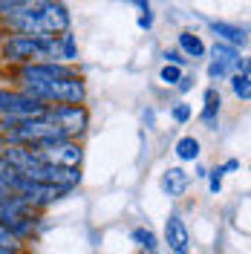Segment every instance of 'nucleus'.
Instances as JSON below:
<instances>
[{
    "label": "nucleus",
    "instance_id": "9",
    "mask_svg": "<svg viewBox=\"0 0 251 254\" xmlns=\"http://www.w3.org/2000/svg\"><path fill=\"white\" fill-rule=\"evenodd\" d=\"M165 243L173 254H188L190 249V234H188V225L182 222L179 214H171L168 222H165Z\"/></svg>",
    "mask_w": 251,
    "mask_h": 254
},
{
    "label": "nucleus",
    "instance_id": "27",
    "mask_svg": "<svg viewBox=\"0 0 251 254\" xmlns=\"http://www.w3.org/2000/svg\"><path fill=\"white\" fill-rule=\"evenodd\" d=\"M144 254H153V252H144Z\"/></svg>",
    "mask_w": 251,
    "mask_h": 254
},
{
    "label": "nucleus",
    "instance_id": "3",
    "mask_svg": "<svg viewBox=\"0 0 251 254\" xmlns=\"http://www.w3.org/2000/svg\"><path fill=\"white\" fill-rule=\"evenodd\" d=\"M35 222H38V211L29 202H23L15 193L0 196V225H6L17 240L32 234L35 231Z\"/></svg>",
    "mask_w": 251,
    "mask_h": 254
},
{
    "label": "nucleus",
    "instance_id": "15",
    "mask_svg": "<svg viewBox=\"0 0 251 254\" xmlns=\"http://www.w3.org/2000/svg\"><path fill=\"white\" fill-rule=\"evenodd\" d=\"M176 156L182 159V162H193V159L199 156V142L193 136H182L176 142Z\"/></svg>",
    "mask_w": 251,
    "mask_h": 254
},
{
    "label": "nucleus",
    "instance_id": "1",
    "mask_svg": "<svg viewBox=\"0 0 251 254\" xmlns=\"http://www.w3.org/2000/svg\"><path fill=\"white\" fill-rule=\"evenodd\" d=\"M9 29H15L17 35H29V38H55L69 29V15L63 9V3L52 0L38 12H26V15L3 17Z\"/></svg>",
    "mask_w": 251,
    "mask_h": 254
},
{
    "label": "nucleus",
    "instance_id": "10",
    "mask_svg": "<svg viewBox=\"0 0 251 254\" xmlns=\"http://www.w3.org/2000/svg\"><path fill=\"white\" fill-rule=\"evenodd\" d=\"M208 26H211V32L217 35V38H222V44H228V47H246L249 44V38H246V29H240V26H234V23H222V20H208Z\"/></svg>",
    "mask_w": 251,
    "mask_h": 254
},
{
    "label": "nucleus",
    "instance_id": "14",
    "mask_svg": "<svg viewBox=\"0 0 251 254\" xmlns=\"http://www.w3.org/2000/svg\"><path fill=\"white\" fill-rule=\"evenodd\" d=\"M231 87H234V95L240 101H249L251 98V84H249V66H243L240 72L231 75Z\"/></svg>",
    "mask_w": 251,
    "mask_h": 254
},
{
    "label": "nucleus",
    "instance_id": "16",
    "mask_svg": "<svg viewBox=\"0 0 251 254\" xmlns=\"http://www.w3.org/2000/svg\"><path fill=\"white\" fill-rule=\"evenodd\" d=\"M17 252H20V240L6 225H0V254H17Z\"/></svg>",
    "mask_w": 251,
    "mask_h": 254
},
{
    "label": "nucleus",
    "instance_id": "5",
    "mask_svg": "<svg viewBox=\"0 0 251 254\" xmlns=\"http://www.w3.org/2000/svg\"><path fill=\"white\" fill-rule=\"evenodd\" d=\"M44 116L61 130L66 139H75V136H81L90 127V113L84 110L81 104H55V107H47Z\"/></svg>",
    "mask_w": 251,
    "mask_h": 254
},
{
    "label": "nucleus",
    "instance_id": "4",
    "mask_svg": "<svg viewBox=\"0 0 251 254\" xmlns=\"http://www.w3.org/2000/svg\"><path fill=\"white\" fill-rule=\"evenodd\" d=\"M47 113V104H41L38 98L12 90H0V122H26V119H38Z\"/></svg>",
    "mask_w": 251,
    "mask_h": 254
},
{
    "label": "nucleus",
    "instance_id": "24",
    "mask_svg": "<svg viewBox=\"0 0 251 254\" xmlns=\"http://www.w3.org/2000/svg\"><path fill=\"white\" fill-rule=\"evenodd\" d=\"M139 26L141 29H150V26H153V15H150V12H141L139 15Z\"/></svg>",
    "mask_w": 251,
    "mask_h": 254
},
{
    "label": "nucleus",
    "instance_id": "19",
    "mask_svg": "<svg viewBox=\"0 0 251 254\" xmlns=\"http://www.w3.org/2000/svg\"><path fill=\"white\" fill-rule=\"evenodd\" d=\"M159 81L168 84V87H176V84L182 81V69H179V66H171V64H165L162 72H159Z\"/></svg>",
    "mask_w": 251,
    "mask_h": 254
},
{
    "label": "nucleus",
    "instance_id": "13",
    "mask_svg": "<svg viewBox=\"0 0 251 254\" xmlns=\"http://www.w3.org/2000/svg\"><path fill=\"white\" fill-rule=\"evenodd\" d=\"M179 52L182 55H188V58H202L205 55V44L196 38V35H190V32H179Z\"/></svg>",
    "mask_w": 251,
    "mask_h": 254
},
{
    "label": "nucleus",
    "instance_id": "12",
    "mask_svg": "<svg viewBox=\"0 0 251 254\" xmlns=\"http://www.w3.org/2000/svg\"><path fill=\"white\" fill-rule=\"evenodd\" d=\"M220 104H222V98L217 90H205V107H202V119L208 127H214L217 125V116H220Z\"/></svg>",
    "mask_w": 251,
    "mask_h": 254
},
{
    "label": "nucleus",
    "instance_id": "26",
    "mask_svg": "<svg viewBox=\"0 0 251 254\" xmlns=\"http://www.w3.org/2000/svg\"><path fill=\"white\" fill-rule=\"evenodd\" d=\"M9 193H12V190H9V182L0 179V196H9Z\"/></svg>",
    "mask_w": 251,
    "mask_h": 254
},
{
    "label": "nucleus",
    "instance_id": "17",
    "mask_svg": "<svg viewBox=\"0 0 251 254\" xmlns=\"http://www.w3.org/2000/svg\"><path fill=\"white\" fill-rule=\"evenodd\" d=\"M133 240L139 243L144 252H153V254H156V234H153L150 228H136V231H133Z\"/></svg>",
    "mask_w": 251,
    "mask_h": 254
},
{
    "label": "nucleus",
    "instance_id": "18",
    "mask_svg": "<svg viewBox=\"0 0 251 254\" xmlns=\"http://www.w3.org/2000/svg\"><path fill=\"white\" fill-rule=\"evenodd\" d=\"M61 49H63V61H75L78 58V47H75V35L66 29L61 35Z\"/></svg>",
    "mask_w": 251,
    "mask_h": 254
},
{
    "label": "nucleus",
    "instance_id": "20",
    "mask_svg": "<svg viewBox=\"0 0 251 254\" xmlns=\"http://www.w3.org/2000/svg\"><path fill=\"white\" fill-rule=\"evenodd\" d=\"M171 116H173V122H179V125H185L190 119V104H176L171 110Z\"/></svg>",
    "mask_w": 251,
    "mask_h": 254
},
{
    "label": "nucleus",
    "instance_id": "25",
    "mask_svg": "<svg viewBox=\"0 0 251 254\" xmlns=\"http://www.w3.org/2000/svg\"><path fill=\"white\" fill-rule=\"evenodd\" d=\"M125 3H136L141 12H150V0H125Z\"/></svg>",
    "mask_w": 251,
    "mask_h": 254
},
{
    "label": "nucleus",
    "instance_id": "8",
    "mask_svg": "<svg viewBox=\"0 0 251 254\" xmlns=\"http://www.w3.org/2000/svg\"><path fill=\"white\" fill-rule=\"evenodd\" d=\"M78 75L72 66L66 64H52V61H41V64H26L20 66V84H49V81H61V78H72Z\"/></svg>",
    "mask_w": 251,
    "mask_h": 254
},
{
    "label": "nucleus",
    "instance_id": "21",
    "mask_svg": "<svg viewBox=\"0 0 251 254\" xmlns=\"http://www.w3.org/2000/svg\"><path fill=\"white\" fill-rule=\"evenodd\" d=\"M165 61L171 64V66H182L185 64V55L179 49H165Z\"/></svg>",
    "mask_w": 251,
    "mask_h": 254
},
{
    "label": "nucleus",
    "instance_id": "7",
    "mask_svg": "<svg viewBox=\"0 0 251 254\" xmlns=\"http://www.w3.org/2000/svg\"><path fill=\"white\" fill-rule=\"evenodd\" d=\"M243 66H249V64L240 58V52L234 47H228V44H222L217 41L214 47H211V64H208V75L214 81L220 78H231L234 72H240Z\"/></svg>",
    "mask_w": 251,
    "mask_h": 254
},
{
    "label": "nucleus",
    "instance_id": "6",
    "mask_svg": "<svg viewBox=\"0 0 251 254\" xmlns=\"http://www.w3.org/2000/svg\"><path fill=\"white\" fill-rule=\"evenodd\" d=\"M38 156L44 159L47 165H58V168H78L81 159H84V150H81L78 142L72 139H58V142H44L32 147Z\"/></svg>",
    "mask_w": 251,
    "mask_h": 254
},
{
    "label": "nucleus",
    "instance_id": "22",
    "mask_svg": "<svg viewBox=\"0 0 251 254\" xmlns=\"http://www.w3.org/2000/svg\"><path fill=\"white\" fill-rule=\"evenodd\" d=\"M12 176H15V171L9 168V162L3 159V153H0V179H6V182H12Z\"/></svg>",
    "mask_w": 251,
    "mask_h": 254
},
{
    "label": "nucleus",
    "instance_id": "23",
    "mask_svg": "<svg viewBox=\"0 0 251 254\" xmlns=\"http://www.w3.org/2000/svg\"><path fill=\"white\" fill-rule=\"evenodd\" d=\"M220 188H222V171L217 168V171H211V190L217 193Z\"/></svg>",
    "mask_w": 251,
    "mask_h": 254
},
{
    "label": "nucleus",
    "instance_id": "11",
    "mask_svg": "<svg viewBox=\"0 0 251 254\" xmlns=\"http://www.w3.org/2000/svg\"><path fill=\"white\" fill-rule=\"evenodd\" d=\"M190 176L185 168H168L165 174H162V190L168 193V196H182L185 188H188Z\"/></svg>",
    "mask_w": 251,
    "mask_h": 254
},
{
    "label": "nucleus",
    "instance_id": "2",
    "mask_svg": "<svg viewBox=\"0 0 251 254\" xmlns=\"http://www.w3.org/2000/svg\"><path fill=\"white\" fill-rule=\"evenodd\" d=\"M23 93L38 98L41 104H52L55 107V104H81L87 90H84V81L78 75H72V78L49 81V84H26Z\"/></svg>",
    "mask_w": 251,
    "mask_h": 254
}]
</instances>
